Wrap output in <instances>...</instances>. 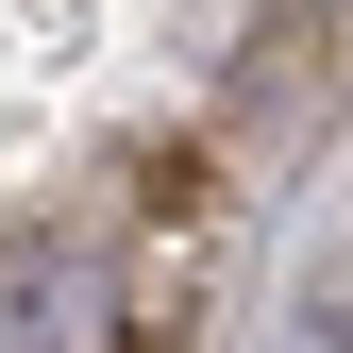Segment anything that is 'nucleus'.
Here are the masks:
<instances>
[{
  "label": "nucleus",
  "mask_w": 353,
  "mask_h": 353,
  "mask_svg": "<svg viewBox=\"0 0 353 353\" xmlns=\"http://www.w3.org/2000/svg\"><path fill=\"white\" fill-rule=\"evenodd\" d=\"M0 353H135V270L101 219H17L0 236Z\"/></svg>",
  "instance_id": "f257e3e1"
}]
</instances>
